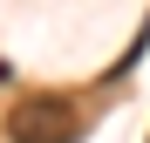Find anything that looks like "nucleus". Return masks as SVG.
I'll return each mask as SVG.
<instances>
[{"instance_id":"f257e3e1","label":"nucleus","mask_w":150,"mask_h":143,"mask_svg":"<svg viewBox=\"0 0 150 143\" xmlns=\"http://www.w3.org/2000/svg\"><path fill=\"white\" fill-rule=\"evenodd\" d=\"M7 143H75V109L62 95H21L7 109Z\"/></svg>"}]
</instances>
